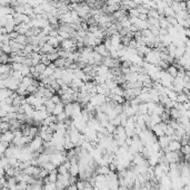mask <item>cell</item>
<instances>
[{
	"label": "cell",
	"instance_id": "cell-1",
	"mask_svg": "<svg viewBox=\"0 0 190 190\" xmlns=\"http://www.w3.org/2000/svg\"><path fill=\"white\" fill-rule=\"evenodd\" d=\"M43 142H45V141L42 140V138L40 137V135H37L36 138H34V139H32V141L30 142L28 145H29L31 152L34 153V152H38V151H39L40 148L43 145Z\"/></svg>",
	"mask_w": 190,
	"mask_h": 190
},
{
	"label": "cell",
	"instance_id": "cell-2",
	"mask_svg": "<svg viewBox=\"0 0 190 190\" xmlns=\"http://www.w3.org/2000/svg\"><path fill=\"white\" fill-rule=\"evenodd\" d=\"M166 158L169 163H179L181 160V155H180L179 151H170V152L166 153Z\"/></svg>",
	"mask_w": 190,
	"mask_h": 190
},
{
	"label": "cell",
	"instance_id": "cell-3",
	"mask_svg": "<svg viewBox=\"0 0 190 190\" xmlns=\"http://www.w3.org/2000/svg\"><path fill=\"white\" fill-rule=\"evenodd\" d=\"M93 51H97V53H99L101 55V56H103V57H109V56H111V54H110V51H109L107 47H106L103 44H100V45H98V46H96L95 48H93Z\"/></svg>",
	"mask_w": 190,
	"mask_h": 190
},
{
	"label": "cell",
	"instance_id": "cell-4",
	"mask_svg": "<svg viewBox=\"0 0 190 190\" xmlns=\"http://www.w3.org/2000/svg\"><path fill=\"white\" fill-rule=\"evenodd\" d=\"M13 139H15V133L12 131H7L2 133L1 135V142H8V143H12Z\"/></svg>",
	"mask_w": 190,
	"mask_h": 190
},
{
	"label": "cell",
	"instance_id": "cell-5",
	"mask_svg": "<svg viewBox=\"0 0 190 190\" xmlns=\"http://www.w3.org/2000/svg\"><path fill=\"white\" fill-rule=\"evenodd\" d=\"M58 174H59L58 170L56 169V170H53V171H51L49 173V176L46 179H43V181H45V183H47V182H53V183H56L57 180H58Z\"/></svg>",
	"mask_w": 190,
	"mask_h": 190
},
{
	"label": "cell",
	"instance_id": "cell-6",
	"mask_svg": "<svg viewBox=\"0 0 190 190\" xmlns=\"http://www.w3.org/2000/svg\"><path fill=\"white\" fill-rule=\"evenodd\" d=\"M152 132L155 133V135H156L157 138H160V137H164V135H166L164 128H162V125H161V122L159 124H156V125L153 126V128H152Z\"/></svg>",
	"mask_w": 190,
	"mask_h": 190
},
{
	"label": "cell",
	"instance_id": "cell-7",
	"mask_svg": "<svg viewBox=\"0 0 190 190\" xmlns=\"http://www.w3.org/2000/svg\"><path fill=\"white\" fill-rule=\"evenodd\" d=\"M170 141H171V138L168 137V135H164V137L158 138V143H159V145H160L161 150L168 147L169 143H170Z\"/></svg>",
	"mask_w": 190,
	"mask_h": 190
},
{
	"label": "cell",
	"instance_id": "cell-8",
	"mask_svg": "<svg viewBox=\"0 0 190 190\" xmlns=\"http://www.w3.org/2000/svg\"><path fill=\"white\" fill-rule=\"evenodd\" d=\"M165 171L164 169H162V166H161L160 163H158L157 166H155V177H156V179L158 180V181H160L161 178L165 176Z\"/></svg>",
	"mask_w": 190,
	"mask_h": 190
},
{
	"label": "cell",
	"instance_id": "cell-9",
	"mask_svg": "<svg viewBox=\"0 0 190 190\" xmlns=\"http://www.w3.org/2000/svg\"><path fill=\"white\" fill-rule=\"evenodd\" d=\"M13 93H15V91H12V90H10V89H1V91H0L1 101L8 99V97H11L13 95Z\"/></svg>",
	"mask_w": 190,
	"mask_h": 190
},
{
	"label": "cell",
	"instance_id": "cell-10",
	"mask_svg": "<svg viewBox=\"0 0 190 190\" xmlns=\"http://www.w3.org/2000/svg\"><path fill=\"white\" fill-rule=\"evenodd\" d=\"M110 172V168L109 166H98L96 169V173L97 174H102V176H107Z\"/></svg>",
	"mask_w": 190,
	"mask_h": 190
},
{
	"label": "cell",
	"instance_id": "cell-11",
	"mask_svg": "<svg viewBox=\"0 0 190 190\" xmlns=\"http://www.w3.org/2000/svg\"><path fill=\"white\" fill-rule=\"evenodd\" d=\"M80 172V168H79V162H76V163H71V167H70V170H69V173L71 176H79Z\"/></svg>",
	"mask_w": 190,
	"mask_h": 190
},
{
	"label": "cell",
	"instance_id": "cell-12",
	"mask_svg": "<svg viewBox=\"0 0 190 190\" xmlns=\"http://www.w3.org/2000/svg\"><path fill=\"white\" fill-rule=\"evenodd\" d=\"M176 102H178V103H180V104H185V103L189 102V97H188V94L183 93V92L179 93V94L177 95V100H176Z\"/></svg>",
	"mask_w": 190,
	"mask_h": 190
},
{
	"label": "cell",
	"instance_id": "cell-13",
	"mask_svg": "<svg viewBox=\"0 0 190 190\" xmlns=\"http://www.w3.org/2000/svg\"><path fill=\"white\" fill-rule=\"evenodd\" d=\"M167 73H168L169 75L171 76V77H174V78H176L178 76V72H179V70H178L177 67L174 66V65H170V66L167 68V71H166Z\"/></svg>",
	"mask_w": 190,
	"mask_h": 190
},
{
	"label": "cell",
	"instance_id": "cell-14",
	"mask_svg": "<svg viewBox=\"0 0 190 190\" xmlns=\"http://www.w3.org/2000/svg\"><path fill=\"white\" fill-rule=\"evenodd\" d=\"M45 105H46V110H47V112L49 113V114H52L53 110H55V107L57 104H55L51 100H48L47 102H45Z\"/></svg>",
	"mask_w": 190,
	"mask_h": 190
},
{
	"label": "cell",
	"instance_id": "cell-15",
	"mask_svg": "<svg viewBox=\"0 0 190 190\" xmlns=\"http://www.w3.org/2000/svg\"><path fill=\"white\" fill-rule=\"evenodd\" d=\"M62 112H65V104H63L62 102H61V103H59V104L56 105V107H55V110H53L52 114L57 116V115L61 114Z\"/></svg>",
	"mask_w": 190,
	"mask_h": 190
},
{
	"label": "cell",
	"instance_id": "cell-16",
	"mask_svg": "<svg viewBox=\"0 0 190 190\" xmlns=\"http://www.w3.org/2000/svg\"><path fill=\"white\" fill-rule=\"evenodd\" d=\"M170 116H171V119H174V120H179L180 118L182 116V113L181 111L177 110V109H171L170 110Z\"/></svg>",
	"mask_w": 190,
	"mask_h": 190
},
{
	"label": "cell",
	"instance_id": "cell-17",
	"mask_svg": "<svg viewBox=\"0 0 190 190\" xmlns=\"http://www.w3.org/2000/svg\"><path fill=\"white\" fill-rule=\"evenodd\" d=\"M48 44H50L51 46L55 47V48L60 47V45H61L60 40L58 39V37H50V36H49V39H48Z\"/></svg>",
	"mask_w": 190,
	"mask_h": 190
},
{
	"label": "cell",
	"instance_id": "cell-18",
	"mask_svg": "<svg viewBox=\"0 0 190 190\" xmlns=\"http://www.w3.org/2000/svg\"><path fill=\"white\" fill-rule=\"evenodd\" d=\"M53 64L56 65L57 68H66V58H63V57H59L57 61H56Z\"/></svg>",
	"mask_w": 190,
	"mask_h": 190
},
{
	"label": "cell",
	"instance_id": "cell-19",
	"mask_svg": "<svg viewBox=\"0 0 190 190\" xmlns=\"http://www.w3.org/2000/svg\"><path fill=\"white\" fill-rule=\"evenodd\" d=\"M72 112H74V105H72V103L65 104V113L68 115V118H71Z\"/></svg>",
	"mask_w": 190,
	"mask_h": 190
},
{
	"label": "cell",
	"instance_id": "cell-20",
	"mask_svg": "<svg viewBox=\"0 0 190 190\" xmlns=\"http://www.w3.org/2000/svg\"><path fill=\"white\" fill-rule=\"evenodd\" d=\"M1 51L7 55H11L12 54V48H11L10 44H1Z\"/></svg>",
	"mask_w": 190,
	"mask_h": 190
},
{
	"label": "cell",
	"instance_id": "cell-21",
	"mask_svg": "<svg viewBox=\"0 0 190 190\" xmlns=\"http://www.w3.org/2000/svg\"><path fill=\"white\" fill-rule=\"evenodd\" d=\"M138 114H148V104L147 103H141V104L139 105Z\"/></svg>",
	"mask_w": 190,
	"mask_h": 190
},
{
	"label": "cell",
	"instance_id": "cell-22",
	"mask_svg": "<svg viewBox=\"0 0 190 190\" xmlns=\"http://www.w3.org/2000/svg\"><path fill=\"white\" fill-rule=\"evenodd\" d=\"M0 130H1L2 133H5L7 131H10V123L9 122H1L0 123Z\"/></svg>",
	"mask_w": 190,
	"mask_h": 190
},
{
	"label": "cell",
	"instance_id": "cell-23",
	"mask_svg": "<svg viewBox=\"0 0 190 190\" xmlns=\"http://www.w3.org/2000/svg\"><path fill=\"white\" fill-rule=\"evenodd\" d=\"M9 61H10V55H7V54L1 51V56H0L1 64H9Z\"/></svg>",
	"mask_w": 190,
	"mask_h": 190
},
{
	"label": "cell",
	"instance_id": "cell-24",
	"mask_svg": "<svg viewBox=\"0 0 190 190\" xmlns=\"http://www.w3.org/2000/svg\"><path fill=\"white\" fill-rule=\"evenodd\" d=\"M151 121H152L153 125L159 124L160 122H162V119H161V115H157V114H151Z\"/></svg>",
	"mask_w": 190,
	"mask_h": 190
},
{
	"label": "cell",
	"instance_id": "cell-25",
	"mask_svg": "<svg viewBox=\"0 0 190 190\" xmlns=\"http://www.w3.org/2000/svg\"><path fill=\"white\" fill-rule=\"evenodd\" d=\"M41 168L46 169V170H48V171H49V172H51V171H53V170H56V169L58 168V167L55 166V164L51 163V162H48V163L43 164V166H42Z\"/></svg>",
	"mask_w": 190,
	"mask_h": 190
},
{
	"label": "cell",
	"instance_id": "cell-26",
	"mask_svg": "<svg viewBox=\"0 0 190 190\" xmlns=\"http://www.w3.org/2000/svg\"><path fill=\"white\" fill-rule=\"evenodd\" d=\"M49 173H50V172L48 171V170H46V169L42 168V169H41V171H40L39 174H38L37 179H46V178H47L48 176H49Z\"/></svg>",
	"mask_w": 190,
	"mask_h": 190
},
{
	"label": "cell",
	"instance_id": "cell-27",
	"mask_svg": "<svg viewBox=\"0 0 190 190\" xmlns=\"http://www.w3.org/2000/svg\"><path fill=\"white\" fill-rule=\"evenodd\" d=\"M43 190H57V185L53 182H47L43 185Z\"/></svg>",
	"mask_w": 190,
	"mask_h": 190
},
{
	"label": "cell",
	"instance_id": "cell-28",
	"mask_svg": "<svg viewBox=\"0 0 190 190\" xmlns=\"http://www.w3.org/2000/svg\"><path fill=\"white\" fill-rule=\"evenodd\" d=\"M47 57H48L49 59H50V62H51V63H55L56 61H57V59H58L60 56H59V54H58V53H51V54H48Z\"/></svg>",
	"mask_w": 190,
	"mask_h": 190
},
{
	"label": "cell",
	"instance_id": "cell-29",
	"mask_svg": "<svg viewBox=\"0 0 190 190\" xmlns=\"http://www.w3.org/2000/svg\"><path fill=\"white\" fill-rule=\"evenodd\" d=\"M12 70L13 71H19V72H21L22 71V68H24L25 65L21 64V63H12Z\"/></svg>",
	"mask_w": 190,
	"mask_h": 190
},
{
	"label": "cell",
	"instance_id": "cell-30",
	"mask_svg": "<svg viewBox=\"0 0 190 190\" xmlns=\"http://www.w3.org/2000/svg\"><path fill=\"white\" fill-rule=\"evenodd\" d=\"M40 63H42V64H45L46 66H49L50 64H52V63L50 62V59L48 58L47 57V55H42V57H41V62Z\"/></svg>",
	"mask_w": 190,
	"mask_h": 190
},
{
	"label": "cell",
	"instance_id": "cell-31",
	"mask_svg": "<svg viewBox=\"0 0 190 190\" xmlns=\"http://www.w3.org/2000/svg\"><path fill=\"white\" fill-rule=\"evenodd\" d=\"M51 101L53 102V103H55V104H59V103H61V97H60V95H53L52 97H51Z\"/></svg>",
	"mask_w": 190,
	"mask_h": 190
},
{
	"label": "cell",
	"instance_id": "cell-32",
	"mask_svg": "<svg viewBox=\"0 0 190 190\" xmlns=\"http://www.w3.org/2000/svg\"><path fill=\"white\" fill-rule=\"evenodd\" d=\"M9 36H10L11 40H15V39H17V37L19 36V32L15 30V32H9Z\"/></svg>",
	"mask_w": 190,
	"mask_h": 190
},
{
	"label": "cell",
	"instance_id": "cell-33",
	"mask_svg": "<svg viewBox=\"0 0 190 190\" xmlns=\"http://www.w3.org/2000/svg\"><path fill=\"white\" fill-rule=\"evenodd\" d=\"M0 32H1V35H7V34H8V30H7V28H6V27H1Z\"/></svg>",
	"mask_w": 190,
	"mask_h": 190
},
{
	"label": "cell",
	"instance_id": "cell-34",
	"mask_svg": "<svg viewBox=\"0 0 190 190\" xmlns=\"http://www.w3.org/2000/svg\"><path fill=\"white\" fill-rule=\"evenodd\" d=\"M183 34H185V35L190 39V28H185V30H183Z\"/></svg>",
	"mask_w": 190,
	"mask_h": 190
},
{
	"label": "cell",
	"instance_id": "cell-35",
	"mask_svg": "<svg viewBox=\"0 0 190 190\" xmlns=\"http://www.w3.org/2000/svg\"><path fill=\"white\" fill-rule=\"evenodd\" d=\"M183 190H190V185H185V187H183Z\"/></svg>",
	"mask_w": 190,
	"mask_h": 190
},
{
	"label": "cell",
	"instance_id": "cell-36",
	"mask_svg": "<svg viewBox=\"0 0 190 190\" xmlns=\"http://www.w3.org/2000/svg\"><path fill=\"white\" fill-rule=\"evenodd\" d=\"M188 116V119H189V121H190V110H188L187 111V114H186Z\"/></svg>",
	"mask_w": 190,
	"mask_h": 190
},
{
	"label": "cell",
	"instance_id": "cell-37",
	"mask_svg": "<svg viewBox=\"0 0 190 190\" xmlns=\"http://www.w3.org/2000/svg\"><path fill=\"white\" fill-rule=\"evenodd\" d=\"M188 97H189V102H190V94H189V95H188Z\"/></svg>",
	"mask_w": 190,
	"mask_h": 190
}]
</instances>
